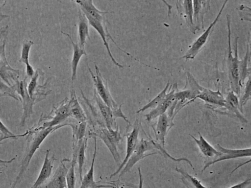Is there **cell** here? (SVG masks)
<instances>
[{"instance_id": "4", "label": "cell", "mask_w": 251, "mask_h": 188, "mask_svg": "<svg viewBox=\"0 0 251 188\" xmlns=\"http://www.w3.org/2000/svg\"><path fill=\"white\" fill-rule=\"evenodd\" d=\"M90 135L93 137H98L105 144L118 165L122 163L120 154L118 151L117 145L122 140L119 126L117 125L115 129H107L102 127L94 132H90Z\"/></svg>"}, {"instance_id": "2", "label": "cell", "mask_w": 251, "mask_h": 188, "mask_svg": "<svg viewBox=\"0 0 251 188\" xmlns=\"http://www.w3.org/2000/svg\"><path fill=\"white\" fill-rule=\"evenodd\" d=\"M226 21L228 30V56L227 68L228 70V76L232 91L239 97L241 94V85L239 77V62L238 55V39L237 37L234 42V56H232L231 46V29H230V16L226 15Z\"/></svg>"}, {"instance_id": "38", "label": "cell", "mask_w": 251, "mask_h": 188, "mask_svg": "<svg viewBox=\"0 0 251 188\" xmlns=\"http://www.w3.org/2000/svg\"><path fill=\"white\" fill-rule=\"evenodd\" d=\"M16 159V157H13L10 160H3L1 159H0V167L2 166H5L7 167V165H6L7 164L11 163L15 159ZM1 173V172H0Z\"/></svg>"}, {"instance_id": "39", "label": "cell", "mask_w": 251, "mask_h": 188, "mask_svg": "<svg viewBox=\"0 0 251 188\" xmlns=\"http://www.w3.org/2000/svg\"><path fill=\"white\" fill-rule=\"evenodd\" d=\"M138 173H139V183L138 188H143V177H142L141 170L140 167H139L138 168Z\"/></svg>"}, {"instance_id": "14", "label": "cell", "mask_w": 251, "mask_h": 188, "mask_svg": "<svg viewBox=\"0 0 251 188\" xmlns=\"http://www.w3.org/2000/svg\"><path fill=\"white\" fill-rule=\"evenodd\" d=\"M50 149L46 152L44 161L39 174L30 188H40L50 177L53 167V163L55 160L54 156L49 157Z\"/></svg>"}, {"instance_id": "23", "label": "cell", "mask_w": 251, "mask_h": 188, "mask_svg": "<svg viewBox=\"0 0 251 188\" xmlns=\"http://www.w3.org/2000/svg\"><path fill=\"white\" fill-rule=\"evenodd\" d=\"M78 37L79 46L84 48L87 38L89 39V23L83 12L79 8Z\"/></svg>"}, {"instance_id": "5", "label": "cell", "mask_w": 251, "mask_h": 188, "mask_svg": "<svg viewBox=\"0 0 251 188\" xmlns=\"http://www.w3.org/2000/svg\"><path fill=\"white\" fill-rule=\"evenodd\" d=\"M70 100L66 97L57 107H53L51 112L46 117H41L39 120L45 121L42 125L38 126L40 129L54 127L60 124L68 118L70 117Z\"/></svg>"}, {"instance_id": "11", "label": "cell", "mask_w": 251, "mask_h": 188, "mask_svg": "<svg viewBox=\"0 0 251 188\" xmlns=\"http://www.w3.org/2000/svg\"><path fill=\"white\" fill-rule=\"evenodd\" d=\"M173 126V120L166 113L160 116L158 118L157 122L152 125V128L156 138V142L164 148H165V137Z\"/></svg>"}, {"instance_id": "13", "label": "cell", "mask_w": 251, "mask_h": 188, "mask_svg": "<svg viewBox=\"0 0 251 188\" xmlns=\"http://www.w3.org/2000/svg\"><path fill=\"white\" fill-rule=\"evenodd\" d=\"M94 141V150L92 160V163L89 170L86 174L82 177L81 182V185L79 188H116L115 186L112 185H106L99 184V182L95 181L94 173V164L95 158L97 153V138L93 137Z\"/></svg>"}, {"instance_id": "40", "label": "cell", "mask_w": 251, "mask_h": 188, "mask_svg": "<svg viewBox=\"0 0 251 188\" xmlns=\"http://www.w3.org/2000/svg\"><path fill=\"white\" fill-rule=\"evenodd\" d=\"M11 138L10 137L4 136L2 134L0 133V145L4 143L2 142V141Z\"/></svg>"}, {"instance_id": "8", "label": "cell", "mask_w": 251, "mask_h": 188, "mask_svg": "<svg viewBox=\"0 0 251 188\" xmlns=\"http://www.w3.org/2000/svg\"><path fill=\"white\" fill-rule=\"evenodd\" d=\"M227 2V0H225L224 2L221 9L213 22L210 24L207 28L194 42L189 49L182 57V58H184L186 60L193 59L197 54L201 51L203 46L206 43L208 38L211 32L212 29L218 22L223 11Z\"/></svg>"}, {"instance_id": "27", "label": "cell", "mask_w": 251, "mask_h": 188, "mask_svg": "<svg viewBox=\"0 0 251 188\" xmlns=\"http://www.w3.org/2000/svg\"><path fill=\"white\" fill-rule=\"evenodd\" d=\"M78 145L76 147L73 148V159L66 177L67 188H75V167L76 163V156Z\"/></svg>"}, {"instance_id": "24", "label": "cell", "mask_w": 251, "mask_h": 188, "mask_svg": "<svg viewBox=\"0 0 251 188\" xmlns=\"http://www.w3.org/2000/svg\"><path fill=\"white\" fill-rule=\"evenodd\" d=\"M175 170L181 175L180 179L187 188H207L196 177L189 174L181 168L176 167Z\"/></svg>"}, {"instance_id": "41", "label": "cell", "mask_w": 251, "mask_h": 188, "mask_svg": "<svg viewBox=\"0 0 251 188\" xmlns=\"http://www.w3.org/2000/svg\"><path fill=\"white\" fill-rule=\"evenodd\" d=\"M0 1H1L0 0Z\"/></svg>"}, {"instance_id": "1", "label": "cell", "mask_w": 251, "mask_h": 188, "mask_svg": "<svg viewBox=\"0 0 251 188\" xmlns=\"http://www.w3.org/2000/svg\"><path fill=\"white\" fill-rule=\"evenodd\" d=\"M66 126H70V123H66L45 129H40L37 127L28 130L29 133L26 136H27V145L21 163L20 171L11 188H15L20 182L32 157L49 135L58 129Z\"/></svg>"}, {"instance_id": "32", "label": "cell", "mask_w": 251, "mask_h": 188, "mask_svg": "<svg viewBox=\"0 0 251 188\" xmlns=\"http://www.w3.org/2000/svg\"><path fill=\"white\" fill-rule=\"evenodd\" d=\"M244 94L239 100V105L241 112H243V107L251 98V78L249 77L244 88Z\"/></svg>"}, {"instance_id": "31", "label": "cell", "mask_w": 251, "mask_h": 188, "mask_svg": "<svg viewBox=\"0 0 251 188\" xmlns=\"http://www.w3.org/2000/svg\"><path fill=\"white\" fill-rule=\"evenodd\" d=\"M33 42L30 40H25L22 45L21 56L20 61L26 65L29 64L28 61L29 54Z\"/></svg>"}, {"instance_id": "25", "label": "cell", "mask_w": 251, "mask_h": 188, "mask_svg": "<svg viewBox=\"0 0 251 188\" xmlns=\"http://www.w3.org/2000/svg\"><path fill=\"white\" fill-rule=\"evenodd\" d=\"M250 46L248 44L247 50L244 58L239 62V77L241 87L244 84V81L248 75L250 76V67L248 64L250 63Z\"/></svg>"}, {"instance_id": "18", "label": "cell", "mask_w": 251, "mask_h": 188, "mask_svg": "<svg viewBox=\"0 0 251 188\" xmlns=\"http://www.w3.org/2000/svg\"><path fill=\"white\" fill-rule=\"evenodd\" d=\"M62 33L68 37L73 47V54L71 61V80L73 83L76 79L79 62L83 55H86V52L84 48L81 47L78 43H75L74 42L69 34L63 31H62Z\"/></svg>"}, {"instance_id": "22", "label": "cell", "mask_w": 251, "mask_h": 188, "mask_svg": "<svg viewBox=\"0 0 251 188\" xmlns=\"http://www.w3.org/2000/svg\"><path fill=\"white\" fill-rule=\"evenodd\" d=\"M70 100V117L75 118L78 122L87 121V117L84 110L78 101L74 90L71 92Z\"/></svg>"}, {"instance_id": "36", "label": "cell", "mask_w": 251, "mask_h": 188, "mask_svg": "<svg viewBox=\"0 0 251 188\" xmlns=\"http://www.w3.org/2000/svg\"><path fill=\"white\" fill-rule=\"evenodd\" d=\"M251 180L249 178L243 182L231 186L228 188H248L251 184Z\"/></svg>"}, {"instance_id": "33", "label": "cell", "mask_w": 251, "mask_h": 188, "mask_svg": "<svg viewBox=\"0 0 251 188\" xmlns=\"http://www.w3.org/2000/svg\"><path fill=\"white\" fill-rule=\"evenodd\" d=\"M29 133L27 130L25 133L20 135H14L12 133L0 120V133L6 137H10L11 139H17L19 137L26 136Z\"/></svg>"}, {"instance_id": "35", "label": "cell", "mask_w": 251, "mask_h": 188, "mask_svg": "<svg viewBox=\"0 0 251 188\" xmlns=\"http://www.w3.org/2000/svg\"><path fill=\"white\" fill-rule=\"evenodd\" d=\"M38 76V71L36 70L33 76L31 77V80L27 87L28 94L31 98H33L35 93Z\"/></svg>"}, {"instance_id": "21", "label": "cell", "mask_w": 251, "mask_h": 188, "mask_svg": "<svg viewBox=\"0 0 251 188\" xmlns=\"http://www.w3.org/2000/svg\"><path fill=\"white\" fill-rule=\"evenodd\" d=\"M199 139H197L192 135H189L195 141L201 152L207 158L219 157L222 155V153L212 146L198 132Z\"/></svg>"}, {"instance_id": "6", "label": "cell", "mask_w": 251, "mask_h": 188, "mask_svg": "<svg viewBox=\"0 0 251 188\" xmlns=\"http://www.w3.org/2000/svg\"><path fill=\"white\" fill-rule=\"evenodd\" d=\"M88 68L94 83V90L98 95L108 106L113 110L117 109L118 108V104L113 98L109 91L107 82L101 75L99 67L95 64L96 75L94 74L89 67Z\"/></svg>"}, {"instance_id": "12", "label": "cell", "mask_w": 251, "mask_h": 188, "mask_svg": "<svg viewBox=\"0 0 251 188\" xmlns=\"http://www.w3.org/2000/svg\"><path fill=\"white\" fill-rule=\"evenodd\" d=\"M66 159L62 160L60 164L55 170L50 180L44 184L40 188H66V177L68 170L65 162Z\"/></svg>"}, {"instance_id": "28", "label": "cell", "mask_w": 251, "mask_h": 188, "mask_svg": "<svg viewBox=\"0 0 251 188\" xmlns=\"http://www.w3.org/2000/svg\"><path fill=\"white\" fill-rule=\"evenodd\" d=\"M87 146V138H84L79 143L77 152L76 161L78 164V171L79 181L82 179L83 168L85 160V151Z\"/></svg>"}, {"instance_id": "17", "label": "cell", "mask_w": 251, "mask_h": 188, "mask_svg": "<svg viewBox=\"0 0 251 188\" xmlns=\"http://www.w3.org/2000/svg\"><path fill=\"white\" fill-rule=\"evenodd\" d=\"M175 90L173 89L167 95L164 100L155 108L151 110L148 114L145 115L146 119L150 122L160 116L165 114L169 107L175 100Z\"/></svg>"}, {"instance_id": "7", "label": "cell", "mask_w": 251, "mask_h": 188, "mask_svg": "<svg viewBox=\"0 0 251 188\" xmlns=\"http://www.w3.org/2000/svg\"><path fill=\"white\" fill-rule=\"evenodd\" d=\"M84 14L88 20L89 24L97 31V32L101 37V40L103 43V45L107 51L108 54L114 64L119 68H123L124 66L118 63L113 56L107 42V38L110 39L119 50L125 53L127 55L131 56V57H132V56L129 53L122 49L118 46V45L116 44V43L115 42L110 34L106 24L99 22L94 19L85 13Z\"/></svg>"}, {"instance_id": "29", "label": "cell", "mask_w": 251, "mask_h": 188, "mask_svg": "<svg viewBox=\"0 0 251 188\" xmlns=\"http://www.w3.org/2000/svg\"><path fill=\"white\" fill-rule=\"evenodd\" d=\"M182 4L183 11L184 13L186 24L190 31L195 33L196 31L193 21V9L192 0L181 1Z\"/></svg>"}, {"instance_id": "10", "label": "cell", "mask_w": 251, "mask_h": 188, "mask_svg": "<svg viewBox=\"0 0 251 188\" xmlns=\"http://www.w3.org/2000/svg\"><path fill=\"white\" fill-rule=\"evenodd\" d=\"M141 125V122L136 119L134 124L132 130L126 135V156L118 169L110 176V178L117 175L120 172L132 155L138 142V135Z\"/></svg>"}, {"instance_id": "15", "label": "cell", "mask_w": 251, "mask_h": 188, "mask_svg": "<svg viewBox=\"0 0 251 188\" xmlns=\"http://www.w3.org/2000/svg\"><path fill=\"white\" fill-rule=\"evenodd\" d=\"M193 21L196 30L203 28V18L204 14L209 8V1L193 0Z\"/></svg>"}, {"instance_id": "26", "label": "cell", "mask_w": 251, "mask_h": 188, "mask_svg": "<svg viewBox=\"0 0 251 188\" xmlns=\"http://www.w3.org/2000/svg\"><path fill=\"white\" fill-rule=\"evenodd\" d=\"M73 133V147H75L84 138L87 127V121L71 123Z\"/></svg>"}, {"instance_id": "9", "label": "cell", "mask_w": 251, "mask_h": 188, "mask_svg": "<svg viewBox=\"0 0 251 188\" xmlns=\"http://www.w3.org/2000/svg\"><path fill=\"white\" fill-rule=\"evenodd\" d=\"M217 150L222 153V155L215 159L211 160L206 163L202 168V172L210 165L218 162L230 159H238L244 157H251V148L244 149H228L225 148L219 144H217Z\"/></svg>"}, {"instance_id": "30", "label": "cell", "mask_w": 251, "mask_h": 188, "mask_svg": "<svg viewBox=\"0 0 251 188\" xmlns=\"http://www.w3.org/2000/svg\"><path fill=\"white\" fill-rule=\"evenodd\" d=\"M170 86V83L168 82L163 90L160 92L150 102L144 105L142 108L138 110L136 113H140L143 112L150 108H154L159 104L165 98L167 95V91Z\"/></svg>"}, {"instance_id": "3", "label": "cell", "mask_w": 251, "mask_h": 188, "mask_svg": "<svg viewBox=\"0 0 251 188\" xmlns=\"http://www.w3.org/2000/svg\"><path fill=\"white\" fill-rule=\"evenodd\" d=\"M156 149L161 154L165 150L158 143L152 140H145L143 138L138 141L135 150L129 157L127 163L120 172L119 177H120L128 172L132 167L139 161L150 155L157 154V152L146 154V152L151 150Z\"/></svg>"}, {"instance_id": "19", "label": "cell", "mask_w": 251, "mask_h": 188, "mask_svg": "<svg viewBox=\"0 0 251 188\" xmlns=\"http://www.w3.org/2000/svg\"><path fill=\"white\" fill-rule=\"evenodd\" d=\"M197 98L205 102L221 107H224L225 103V99L219 90L214 91L203 87L200 94L196 96Z\"/></svg>"}, {"instance_id": "20", "label": "cell", "mask_w": 251, "mask_h": 188, "mask_svg": "<svg viewBox=\"0 0 251 188\" xmlns=\"http://www.w3.org/2000/svg\"><path fill=\"white\" fill-rule=\"evenodd\" d=\"M225 99L224 107L231 113L235 114L239 120L242 122H247L248 120L242 115L241 111L239 99L238 96L232 91L229 92Z\"/></svg>"}, {"instance_id": "37", "label": "cell", "mask_w": 251, "mask_h": 188, "mask_svg": "<svg viewBox=\"0 0 251 188\" xmlns=\"http://www.w3.org/2000/svg\"><path fill=\"white\" fill-rule=\"evenodd\" d=\"M35 72L32 66L30 64L26 65V73L28 77L31 78Z\"/></svg>"}, {"instance_id": "34", "label": "cell", "mask_w": 251, "mask_h": 188, "mask_svg": "<svg viewBox=\"0 0 251 188\" xmlns=\"http://www.w3.org/2000/svg\"><path fill=\"white\" fill-rule=\"evenodd\" d=\"M14 90L0 81V97L5 95L9 96L18 100V97L15 94Z\"/></svg>"}, {"instance_id": "16", "label": "cell", "mask_w": 251, "mask_h": 188, "mask_svg": "<svg viewBox=\"0 0 251 188\" xmlns=\"http://www.w3.org/2000/svg\"><path fill=\"white\" fill-rule=\"evenodd\" d=\"M75 2L79 5L80 10L85 14L94 19L102 23L107 21L105 17L109 12H104L98 9L93 4L92 0H76Z\"/></svg>"}]
</instances>
